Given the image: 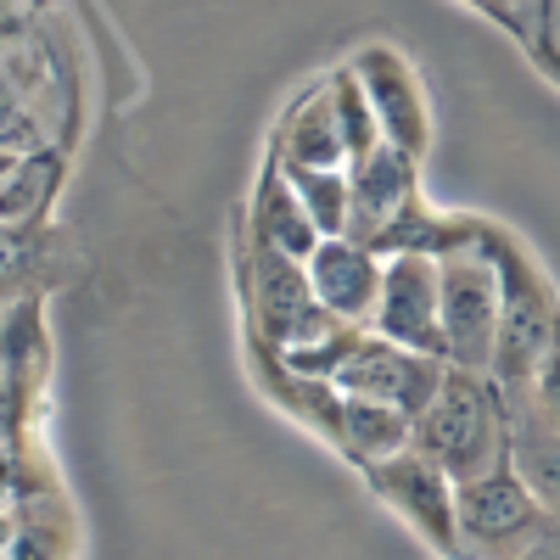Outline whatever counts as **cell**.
<instances>
[{
  "label": "cell",
  "mask_w": 560,
  "mask_h": 560,
  "mask_svg": "<svg viewBox=\"0 0 560 560\" xmlns=\"http://www.w3.org/2000/svg\"><path fill=\"white\" fill-rule=\"evenodd\" d=\"M443 370H448V359L420 353V348H404V342H387V337H376V331L364 325L359 342L337 359L331 382H337L342 393L382 398V404H398V409L420 415V409L432 404V393H438V382H443Z\"/></svg>",
  "instance_id": "obj_8"
},
{
  "label": "cell",
  "mask_w": 560,
  "mask_h": 560,
  "mask_svg": "<svg viewBox=\"0 0 560 560\" xmlns=\"http://www.w3.org/2000/svg\"><path fill=\"white\" fill-rule=\"evenodd\" d=\"M325 84H331V113H337V129H342V147H348V163L353 158H364L370 147L382 140V124H376V107H370V96H364V84H359V73L342 62V68H331L325 73Z\"/></svg>",
  "instance_id": "obj_17"
},
{
  "label": "cell",
  "mask_w": 560,
  "mask_h": 560,
  "mask_svg": "<svg viewBox=\"0 0 560 560\" xmlns=\"http://www.w3.org/2000/svg\"><path fill=\"white\" fill-rule=\"evenodd\" d=\"M359 477H364L370 499L382 510H393L432 555H459V482L432 454H420L409 443V448H398L376 465H364Z\"/></svg>",
  "instance_id": "obj_6"
},
{
  "label": "cell",
  "mask_w": 560,
  "mask_h": 560,
  "mask_svg": "<svg viewBox=\"0 0 560 560\" xmlns=\"http://www.w3.org/2000/svg\"><path fill=\"white\" fill-rule=\"evenodd\" d=\"M303 264H308V287L325 308L348 325H370V308H376V292H382L376 247H364L353 236H319V247Z\"/></svg>",
  "instance_id": "obj_11"
},
{
  "label": "cell",
  "mask_w": 560,
  "mask_h": 560,
  "mask_svg": "<svg viewBox=\"0 0 560 560\" xmlns=\"http://www.w3.org/2000/svg\"><path fill=\"white\" fill-rule=\"evenodd\" d=\"M242 219H247V230H253L258 242L292 253V258H308V253L319 247V230H314L308 208L298 202L287 168H280L269 152H264L258 179H253V191H247V202H242Z\"/></svg>",
  "instance_id": "obj_14"
},
{
  "label": "cell",
  "mask_w": 560,
  "mask_h": 560,
  "mask_svg": "<svg viewBox=\"0 0 560 560\" xmlns=\"http://www.w3.org/2000/svg\"><path fill=\"white\" fill-rule=\"evenodd\" d=\"M415 448L432 454L454 482L488 471L510 454V409H504V387L488 370H465L448 364L443 382L432 393V404L415 415Z\"/></svg>",
  "instance_id": "obj_3"
},
{
  "label": "cell",
  "mask_w": 560,
  "mask_h": 560,
  "mask_svg": "<svg viewBox=\"0 0 560 560\" xmlns=\"http://www.w3.org/2000/svg\"><path fill=\"white\" fill-rule=\"evenodd\" d=\"M348 68L359 73L370 107H376V124H382V140L398 147L404 158L427 163L432 158V96H427V79L420 68L398 51L393 39H370L348 57Z\"/></svg>",
  "instance_id": "obj_7"
},
{
  "label": "cell",
  "mask_w": 560,
  "mask_h": 560,
  "mask_svg": "<svg viewBox=\"0 0 560 560\" xmlns=\"http://www.w3.org/2000/svg\"><path fill=\"white\" fill-rule=\"evenodd\" d=\"M287 168V163H280ZM298 202L308 208L319 236H348V213H353V191H348V163L337 168H287Z\"/></svg>",
  "instance_id": "obj_16"
},
{
  "label": "cell",
  "mask_w": 560,
  "mask_h": 560,
  "mask_svg": "<svg viewBox=\"0 0 560 560\" xmlns=\"http://www.w3.org/2000/svg\"><path fill=\"white\" fill-rule=\"evenodd\" d=\"M533 404L560 427V331H555V342H549V353H544V364H538V376H533Z\"/></svg>",
  "instance_id": "obj_19"
},
{
  "label": "cell",
  "mask_w": 560,
  "mask_h": 560,
  "mask_svg": "<svg viewBox=\"0 0 560 560\" xmlns=\"http://www.w3.org/2000/svg\"><path fill=\"white\" fill-rule=\"evenodd\" d=\"M23 158V147H7V140H0V179H7L12 174V163Z\"/></svg>",
  "instance_id": "obj_22"
},
{
  "label": "cell",
  "mask_w": 560,
  "mask_h": 560,
  "mask_svg": "<svg viewBox=\"0 0 560 560\" xmlns=\"http://www.w3.org/2000/svg\"><path fill=\"white\" fill-rule=\"evenodd\" d=\"M438 292H443V359L465 370H493L504 287L482 242V224H477V242L438 253Z\"/></svg>",
  "instance_id": "obj_4"
},
{
  "label": "cell",
  "mask_w": 560,
  "mask_h": 560,
  "mask_svg": "<svg viewBox=\"0 0 560 560\" xmlns=\"http://www.w3.org/2000/svg\"><path fill=\"white\" fill-rule=\"evenodd\" d=\"M504 409H510V465L555 516L544 549H560V427L533 404V393H504Z\"/></svg>",
  "instance_id": "obj_13"
},
{
  "label": "cell",
  "mask_w": 560,
  "mask_h": 560,
  "mask_svg": "<svg viewBox=\"0 0 560 560\" xmlns=\"http://www.w3.org/2000/svg\"><path fill=\"white\" fill-rule=\"evenodd\" d=\"M538 68L544 73L560 68V0H549V7H544V57H538Z\"/></svg>",
  "instance_id": "obj_21"
},
{
  "label": "cell",
  "mask_w": 560,
  "mask_h": 560,
  "mask_svg": "<svg viewBox=\"0 0 560 560\" xmlns=\"http://www.w3.org/2000/svg\"><path fill=\"white\" fill-rule=\"evenodd\" d=\"M7 314H12V308H0V325H7Z\"/></svg>",
  "instance_id": "obj_24"
},
{
  "label": "cell",
  "mask_w": 560,
  "mask_h": 560,
  "mask_svg": "<svg viewBox=\"0 0 560 560\" xmlns=\"http://www.w3.org/2000/svg\"><path fill=\"white\" fill-rule=\"evenodd\" d=\"M482 242L499 264V287H504V308H499V348H493V370L488 376L504 393H527L538 364L560 331V287L549 280L544 258L527 247V236H516L510 224L482 219Z\"/></svg>",
  "instance_id": "obj_2"
},
{
  "label": "cell",
  "mask_w": 560,
  "mask_h": 560,
  "mask_svg": "<svg viewBox=\"0 0 560 560\" xmlns=\"http://www.w3.org/2000/svg\"><path fill=\"white\" fill-rule=\"evenodd\" d=\"M51 0H0V45H18Z\"/></svg>",
  "instance_id": "obj_20"
},
{
  "label": "cell",
  "mask_w": 560,
  "mask_h": 560,
  "mask_svg": "<svg viewBox=\"0 0 560 560\" xmlns=\"http://www.w3.org/2000/svg\"><path fill=\"white\" fill-rule=\"evenodd\" d=\"M370 331L443 359V292L432 253H382V292L370 308Z\"/></svg>",
  "instance_id": "obj_9"
},
{
  "label": "cell",
  "mask_w": 560,
  "mask_h": 560,
  "mask_svg": "<svg viewBox=\"0 0 560 560\" xmlns=\"http://www.w3.org/2000/svg\"><path fill=\"white\" fill-rule=\"evenodd\" d=\"M79 275V247L51 219H12L0 224V308H18L28 298H51Z\"/></svg>",
  "instance_id": "obj_10"
},
{
  "label": "cell",
  "mask_w": 560,
  "mask_h": 560,
  "mask_svg": "<svg viewBox=\"0 0 560 560\" xmlns=\"http://www.w3.org/2000/svg\"><path fill=\"white\" fill-rule=\"evenodd\" d=\"M415 443V415L398 409V404H382V398H359V393H342V427H337V459H348L353 471L376 465L398 448Z\"/></svg>",
  "instance_id": "obj_15"
},
{
  "label": "cell",
  "mask_w": 560,
  "mask_h": 560,
  "mask_svg": "<svg viewBox=\"0 0 560 560\" xmlns=\"http://www.w3.org/2000/svg\"><path fill=\"white\" fill-rule=\"evenodd\" d=\"M264 152L287 168H337L348 163V147H342V129H337V113H331V84L325 73L314 84H303L298 96L280 107Z\"/></svg>",
  "instance_id": "obj_12"
},
{
  "label": "cell",
  "mask_w": 560,
  "mask_h": 560,
  "mask_svg": "<svg viewBox=\"0 0 560 560\" xmlns=\"http://www.w3.org/2000/svg\"><path fill=\"white\" fill-rule=\"evenodd\" d=\"M230 269H236L242 337L292 353V348L325 337L337 325V314L325 308L308 287V264L258 242L247 230V219H242V208H236V224H230Z\"/></svg>",
  "instance_id": "obj_1"
},
{
  "label": "cell",
  "mask_w": 560,
  "mask_h": 560,
  "mask_svg": "<svg viewBox=\"0 0 560 560\" xmlns=\"http://www.w3.org/2000/svg\"><path fill=\"white\" fill-rule=\"evenodd\" d=\"M549 84H560V68H555V73H549Z\"/></svg>",
  "instance_id": "obj_23"
},
{
  "label": "cell",
  "mask_w": 560,
  "mask_h": 560,
  "mask_svg": "<svg viewBox=\"0 0 560 560\" xmlns=\"http://www.w3.org/2000/svg\"><path fill=\"white\" fill-rule=\"evenodd\" d=\"M555 516L533 499L510 454L459 482V555H538Z\"/></svg>",
  "instance_id": "obj_5"
},
{
  "label": "cell",
  "mask_w": 560,
  "mask_h": 560,
  "mask_svg": "<svg viewBox=\"0 0 560 560\" xmlns=\"http://www.w3.org/2000/svg\"><path fill=\"white\" fill-rule=\"evenodd\" d=\"M459 7H471L477 18L504 28L533 62L544 57V7H549V0H459Z\"/></svg>",
  "instance_id": "obj_18"
}]
</instances>
